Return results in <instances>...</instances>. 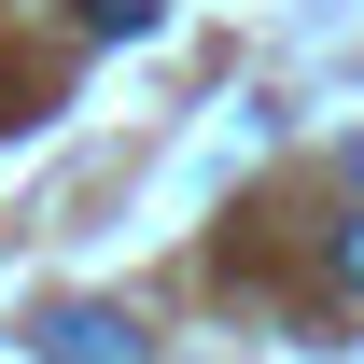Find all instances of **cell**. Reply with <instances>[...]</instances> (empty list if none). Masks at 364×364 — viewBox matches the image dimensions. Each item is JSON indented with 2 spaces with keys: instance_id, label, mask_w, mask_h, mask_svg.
Segmentation results:
<instances>
[{
  "instance_id": "3",
  "label": "cell",
  "mask_w": 364,
  "mask_h": 364,
  "mask_svg": "<svg viewBox=\"0 0 364 364\" xmlns=\"http://www.w3.org/2000/svg\"><path fill=\"white\" fill-rule=\"evenodd\" d=\"M336 280H350V294H364V225H336Z\"/></svg>"
},
{
  "instance_id": "2",
  "label": "cell",
  "mask_w": 364,
  "mask_h": 364,
  "mask_svg": "<svg viewBox=\"0 0 364 364\" xmlns=\"http://www.w3.org/2000/svg\"><path fill=\"white\" fill-rule=\"evenodd\" d=\"M85 28H98V43H140V28H154V0H85Z\"/></svg>"
},
{
  "instance_id": "1",
  "label": "cell",
  "mask_w": 364,
  "mask_h": 364,
  "mask_svg": "<svg viewBox=\"0 0 364 364\" xmlns=\"http://www.w3.org/2000/svg\"><path fill=\"white\" fill-rule=\"evenodd\" d=\"M56 364H140V336L112 309H56Z\"/></svg>"
}]
</instances>
